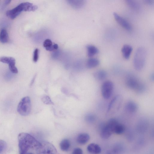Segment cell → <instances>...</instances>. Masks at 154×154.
Here are the masks:
<instances>
[{"mask_svg": "<svg viewBox=\"0 0 154 154\" xmlns=\"http://www.w3.org/2000/svg\"><path fill=\"white\" fill-rule=\"evenodd\" d=\"M107 73L104 70L100 69L94 72L93 74L94 78L97 80L101 81L106 77Z\"/></svg>", "mask_w": 154, "mask_h": 154, "instance_id": "9a60e30c", "label": "cell"}, {"mask_svg": "<svg viewBox=\"0 0 154 154\" xmlns=\"http://www.w3.org/2000/svg\"><path fill=\"white\" fill-rule=\"evenodd\" d=\"M0 62L8 64L9 69L14 73H17L18 70L15 66V60L13 57L3 56L0 57Z\"/></svg>", "mask_w": 154, "mask_h": 154, "instance_id": "ba28073f", "label": "cell"}, {"mask_svg": "<svg viewBox=\"0 0 154 154\" xmlns=\"http://www.w3.org/2000/svg\"><path fill=\"white\" fill-rule=\"evenodd\" d=\"M90 139L89 135L86 133H82L79 134L77 137V142L80 144H85L87 143Z\"/></svg>", "mask_w": 154, "mask_h": 154, "instance_id": "ac0fdd59", "label": "cell"}, {"mask_svg": "<svg viewBox=\"0 0 154 154\" xmlns=\"http://www.w3.org/2000/svg\"><path fill=\"white\" fill-rule=\"evenodd\" d=\"M126 84L128 88L138 93L143 92L145 89L143 84L134 76L128 77L126 80Z\"/></svg>", "mask_w": 154, "mask_h": 154, "instance_id": "8992f818", "label": "cell"}, {"mask_svg": "<svg viewBox=\"0 0 154 154\" xmlns=\"http://www.w3.org/2000/svg\"><path fill=\"white\" fill-rule=\"evenodd\" d=\"M11 1V0H5L4 2V5H8L10 3Z\"/></svg>", "mask_w": 154, "mask_h": 154, "instance_id": "1f68e13d", "label": "cell"}, {"mask_svg": "<svg viewBox=\"0 0 154 154\" xmlns=\"http://www.w3.org/2000/svg\"><path fill=\"white\" fill-rule=\"evenodd\" d=\"M145 2L147 4L150 5H153L154 2L153 0H146Z\"/></svg>", "mask_w": 154, "mask_h": 154, "instance_id": "4dcf8cb0", "label": "cell"}, {"mask_svg": "<svg viewBox=\"0 0 154 154\" xmlns=\"http://www.w3.org/2000/svg\"><path fill=\"white\" fill-rule=\"evenodd\" d=\"M146 56V51L144 48L142 47L138 48L134 54L133 65L135 69L140 70L143 67L145 64Z\"/></svg>", "mask_w": 154, "mask_h": 154, "instance_id": "7a4b0ae2", "label": "cell"}, {"mask_svg": "<svg viewBox=\"0 0 154 154\" xmlns=\"http://www.w3.org/2000/svg\"><path fill=\"white\" fill-rule=\"evenodd\" d=\"M7 144L3 140H0V154L3 152L6 148Z\"/></svg>", "mask_w": 154, "mask_h": 154, "instance_id": "484cf974", "label": "cell"}, {"mask_svg": "<svg viewBox=\"0 0 154 154\" xmlns=\"http://www.w3.org/2000/svg\"><path fill=\"white\" fill-rule=\"evenodd\" d=\"M39 50L38 48L35 49L33 52V60L34 62H36L38 58Z\"/></svg>", "mask_w": 154, "mask_h": 154, "instance_id": "4316f807", "label": "cell"}, {"mask_svg": "<svg viewBox=\"0 0 154 154\" xmlns=\"http://www.w3.org/2000/svg\"><path fill=\"white\" fill-rule=\"evenodd\" d=\"M37 154H57V151L54 146L51 143L43 141L36 149Z\"/></svg>", "mask_w": 154, "mask_h": 154, "instance_id": "5b68a950", "label": "cell"}, {"mask_svg": "<svg viewBox=\"0 0 154 154\" xmlns=\"http://www.w3.org/2000/svg\"><path fill=\"white\" fill-rule=\"evenodd\" d=\"M95 115L91 113L87 114L85 116V121L88 123H91L94 122L96 120Z\"/></svg>", "mask_w": 154, "mask_h": 154, "instance_id": "cb8c5ba5", "label": "cell"}, {"mask_svg": "<svg viewBox=\"0 0 154 154\" xmlns=\"http://www.w3.org/2000/svg\"><path fill=\"white\" fill-rule=\"evenodd\" d=\"M114 88L112 82L110 81H105L101 87V93L103 97L105 99H109L111 96Z\"/></svg>", "mask_w": 154, "mask_h": 154, "instance_id": "52a82bcc", "label": "cell"}, {"mask_svg": "<svg viewBox=\"0 0 154 154\" xmlns=\"http://www.w3.org/2000/svg\"><path fill=\"white\" fill-rule=\"evenodd\" d=\"M19 154H26L30 149H35L40 144L34 137L26 133H21L18 137Z\"/></svg>", "mask_w": 154, "mask_h": 154, "instance_id": "6da1fadb", "label": "cell"}, {"mask_svg": "<svg viewBox=\"0 0 154 154\" xmlns=\"http://www.w3.org/2000/svg\"><path fill=\"white\" fill-rule=\"evenodd\" d=\"M132 50V47L129 45H125L122 46L121 51L125 59L127 60L129 58Z\"/></svg>", "mask_w": 154, "mask_h": 154, "instance_id": "7c38bea8", "label": "cell"}, {"mask_svg": "<svg viewBox=\"0 0 154 154\" xmlns=\"http://www.w3.org/2000/svg\"><path fill=\"white\" fill-rule=\"evenodd\" d=\"M53 46L55 50L57 49L58 48V45L57 44H54L53 45Z\"/></svg>", "mask_w": 154, "mask_h": 154, "instance_id": "d6a6232c", "label": "cell"}, {"mask_svg": "<svg viewBox=\"0 0 154 154\" xmlns=\"http://www.w3.org/2000/svg\"><path fill=\"white\" fill-rule=\"evenodd\" d=\"M68 3L72 7L75 9H79L85 5V2L84 0H69Z\"/></svg>", "mask_w": 154, "mask_h": 154, "instance_id": "e0dca14e", "label": "cell"}, {"mask_svg": "<svg viewBox=\"0 0 154 154\" xmlns=\"http://www.w3.org/2000/svg\"><path fill=\"white\" fill-rule=\"evenodd\" d=\"M125 131V127L123 125L118 123L115 127L113 132L117 134H121Z\"/></svg>", "mask_w": 154, "mask_h": 154, "instance_id": "603a6c76", "label": "cell"}, {"mask_svg": "<svg viewBox=\"0 0 154 154\" xmlns=\"http://www.w3.org/2000/svg\"><path fill=\"white\" fill-rule=\"evenodd\" d=\"M126 2L128 6L133 10H137L140 9V5L136 1L133 0H127L126 1Z\"/></svg>", "mask_w": 154, "mask_h": 154, "instance_id": "7402d4cb", "label": "cell"}, {"mask_svg": "<svg viewBox=\"0 0 154 154\" xmlns=\"http://www.w3.org/2000/svg\"><path fill=\"white\" fill-rule=\"evenodd\" d=\"M23 11V8L22 3H21L14 8L7 11L6 12V15L10 18L14 19Z\"/></svg>", "mask_w": 154, "mask_h": 154, "instance_id": "9c48e42d", "label": "cell"}, {"mask_svg": "<svg viewBox=\"0 0 154 154\" xmlns=\"http://www.w3.org/2000/svg\"><path fill=\"white\" fill-rule=\"evenodd\" d=\"M154 74H151L150 76V79L151 80L153 81L154 80Z\"/></svg>", "mask_w": 154, "mask_h": 154, "instance_id": "836d02e7", "label": "cell"}, {"mask_svg": "<svg viewBox=\"0 0 154 154\" xmlns=\"http://www.w3.org/2000/svg\"><path fill=\"white\" fill-rule=\"evenodd\" d=\"M9 40L8 35L6 30L2 29L0 33V41L3 43L8 42Z\"/></svg>", "mask_w": 154, "mask_h": 154, "instance_id": "ffe728a7", "label": "cell"}, {"mask_svg": "<svg viewBox=\"0 0 154 154\" xmlns=\"http://www.w3.org/2000/svg\"><path fill=\"white\" fill-rule=\"evenodd\" d=\"M26 154H34L32 153H27Z\"/></svg>", "mask_w": 154, "mask_h": 154, "instance_id": "d590c367", "label": "cell"}, {"mask_svg": "<svg viewBox=\"0 0 154 154\" xmlns=\"http://www.w3.org/2000/svg\"><path fill=\"white\" fill-rule=\"evenodd\" d=\"M87 150L92 154H98L101 152V148L98 144L95 143L89 144L87 147Z\"/></svg>", "mask_w": 154, "mask_h": 154, "instance_id": "4fadbf2b", "label": "cell"}, {"mask_svg": "<svg viewBox=\"0 0 154 154\" xmlns=\"http://www.w3.org/2000/svg\"><path fill=\"white\" fill-rule=\"evenodd\" d=\"M31 108L30 99L29 97L26 96L23 97L19 103L17 111L21 116H26L30 114Z\"/></svg>", "mask_w": 154, "mask_h": 154, "instance_id": "3957f363", "label": "cell"}, {"mask_svg": "<svg viewBox=\"0 0 154 154\" xmlns=\"http://www.w3.org/2000/svg\"><path fill=\"white\" fill-rule=\"evenodd\" d=\"M41 100L45 104L47 105H53L54 103L50 97L46 95H44L42 96Z\"/></svg>", "mask_w": 154, "mask_h": 154, "instance_id": "d4e9b609", "label": "cell"}, {"mask_svg": "<svg viewBox=\"0 0 154 154\" xmlns=\"http://www.w3.org/2000/svg\"><path fill=\"white\" fill-rule=\"evenodd\" d=\"M52 45V43L51 40L49 39H46L44 42L43 45L45 48L49 47Z\"/></svg>", "mask_w": 154, "mask_h": 154, "instance_id": "83f0119b", "label": "cell"}, {"mask_svg": "<svg viewBox=\"0 0 154 154\" xmlns=\"http://www.w3.org/2000/svg\"><path fill=\"white\" fill-rule=\"evenodd\" d=\"M72 154H83V152L81 149L76 148L74 149Z\"/></svg>", "mask_w": 154, "mask_h": 154, "instance_id": "f1b7e54d", "label": "cell"}, {"mask_svg": "<svg viewBox=\"0 0 154 154\" xmlns=\"http://www.w3.org/2000/svg\"><path fill=\"white\" fill-rule=\"evenodd\" d=\"M125 108L127 111L133 113L137 111L138 107L136 103L132 101H129L126 103Z\"/></svg>", "mask_w": 154, "mask_h": 154, "instance_id": "8fae6325", "label": "cell"}, {"mask_svg": "<svg viewBox=\"0 0 154 154\" xmlns=\"http://www.w3.org/2000/svg\"><path fill=\"white\" fill-rule=\"evenodd\" d=\"M60 145V149L62 151H68L70 148V142L68 139H64L61 141Z\"/></svg>", "mask_w": 154, "mask_h": 154, "instance_id": "44dd1931", "label": "cell"}, {"mask_svg": "<svg viewBox=\"0 0 154 154\" xmlns=\"http://www.w3.org/2000/svg\"><path fill=\"white\" fill-rule=\"evenodd\" d=\"M100 63V61L98 59L91 58L86 61V66L87 68L91 69L97 67L99 65Z\"/></svg>", "mask_w": 154, "mask_h": 154, "instance_id": "2e32d148", "label": "cell"}, {"mask_svg": "<svg viewBox=\"0 0 154 154\" xmlns=\"http://www.w3.org/2000/svg\"><path fill=\"white\" fill-rule=\"evenodd\" d=\"M113 133V131L106 125L102 128L100 132L101 137L104 139H107Z\"/></svg>", "mask_w": 154, "mask_h": 154, "instance_id": "5bb4252c", "label": "cell"}, {"mask_svg": "<svg viewBox=\"0 0 154 154\" xmlns=\"http://www.w3.org/2000/svg\"><path fill=\"white\" fill-rule=\"evenodd\" d=\"M87 55L89 57H92L99 52L98 48L94 45H88L87 46Z\"/></svg>", "mask_w": 154, "mask_h": 154, "instance_id": "d6986e66", "label": "cell"}, {"mask_svg": "<svg viewBox=\"0 0 154 154\" xmlns=\"http://www.w3.org/2000/svg\"><path fill=\"white\" fill-rule=\"evenodd\" d=\"M60 54V52L58 51H56L53 53L52 57L54 59H57L59 57Z\"/></svg>", "mask_w": 154, "mask_h": 154, "instance_id": "f546056e", "label": "cell"}, {"mask_svg": "<svg viewBox=\"0 0 154 154\" xmlns=\"http://www.w3.org/2000/svg\"><path fill=\"white\" fill-rule=\"evenodd\" d=\"M122 101L121 96L118 95L113 97L110 101L107 110V115H112L115 114L119 109Z\"/></svg>", "mask_w": 154, "mask_h": 154, "instance_id": "277c9868", "label": "cell"}, {"mask_svg": "<svg viewBox=\"0 0 154 154\" xmlns=\"http://www.w3.org/2000/svg\"><path fill=\"white\" fill-rule=\"evenodd\" d=\"M113 14L116 21L122 27L128 31L131 29V25L126 20L116 12H114Z\"/></svg>", "mask_w": 154, "mask_h": 154, "instance_id": "30bf717a", "label": "cell"}, {"mask_svg": "<svg viewBox=\"0 0 154 154\" xmlns=\"http://www.w3.org/2000/svg\"><path fill=\"white\" fill-rule=\"evenodd\" d=\"M35 77H36V76L35 75V76L34 78H33L32 81V82H31V84H32V83H33L34 82V80H35Z\"/></svg>", "mask_w": 154, "mask_h": 154, "instance_id": "e575fe53", "label": "cell"}]
</instances>
